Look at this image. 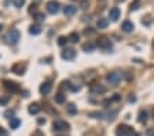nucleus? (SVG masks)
Listing matches in <instances>:
<instances>
[{"label":"nucleus","mask_w":154,"mask_h":136,"mask_svg":"<svg viewBox=\"0 0 154 136\" xmlns=\"http://www.w3.org/2000/svg\"><path fill=\"white\" fill-rule=\"evenodd\" d=\"M131 133H134V129H132L131 126L125 125V124L119 125L117 129H116V136H129Z\"/></svg>","instance_id":"nucleus-1"},{"label":"nucleus","mask_w":154,"mask_h":136,"mask_svg":"<svg viewBox=\"0 0 154 136\" xmlns=\"http://www.w3.org/2000/svg\"><path fill=\"white\" fill-rule=\"evenodd\" d=\"M122 74L120 73V71H110L109 74H107V77H106V80L109 81L112 85H117L120 83V80H121Z\"/></svg>","instance_id":"nucleus-2"},{"label":"nucleus","mask_w":154,"mask_h":136,"mask_svg":"<svg viewBox=\"0 0 154 136\" xmlns=\"http://www.w3.org/2000/svg\"><path fill=\"white\" fill-rule=\"evenodd\" d=\"M52 129L57 131V132H61V131H67L69 129V124L63 120H57L52 124Z\"/></svg>","instance_id":"nucleus-3"},{"label":"nucleus","mask_w":154,"mask_h":136,"mask_svg":"<svg viewBox=\"0 0 154 136\" xmlns=\"http://www.w3.org/2000/svg\"><path fill=\"white\" fill-rule=\"evenodd\" d=\"M19 37H21V33H19V30H17V29L11 30V32L7 35V40H8L10 44H17V43L19 41Z\"/></svg>","instance_id":"nucleus-4"},{"label":"nucleus","mask_w":154,"mask_h":136,"mask_svg":"<svg viewBox=\"0 0 154 136\" xmlns=\"http://www.w3.org/2000/svg\"><path fill=\"white\" fill-rule=\"evenodd\" d=\"M98 45L103 50L112 48V43H110V39L107 37V36H100L99 39H98Z\"/></svg>","instance_id":"nucleus-5"},{"label":"nucleus","mask_w":154,"mask_h":136,"mask_svg":"<svg viewBox=\"0 0 154 136\" xmlns=\"http://www.w3.org/2000/svg\"><path fill=\"white\" fill-rule=\"evenodd\" d=\"M3 84H4V88H6V89H8V91H11V92H18V91H19V85L17 84V83H14V81L4 80Z\"/></svg>","instance_id":"nucleus-6"},{"label":"nucleus","mask_w":154,"mask_h":136,"mask_svg":"<svg viewBox=\"0 0 154 136\" xmlns=\"http://www.w3.org/2000/svg\"><path fill=\"white\" fill-rule=\"evenodd\" d=\"M47 10L50 14H57L58 11H59V3L58 2H55V0H51V2H48L47 3Z\"/></svg>","instance_id":"nucleus-7"},{"label":"nucleus","mask_w":154,"mask_h":136,"mask_svg":"<svg viewBox=\"0 0 154 136\" xmlns=\"http://www.w3.org/2000/svg\"><path fill=\"white\" fill-rule=\"evenodd\" d=\"M25 69H26V65H22V63H15V65L11 68V71L15 73L18 76H22L25 73Z\"/></svg>","instance_id":"nucleus-8"},{"label":"nucleus","mask_w":154,"mask_h":136,"mask_svg":"<svg viewBox=\"0 0 154 136\" xmlns=\"http://www.w3.org/2000/svg\"><path fill=\"white\" fill-rule=\"evenodd\" d=\"M120 15H121V11H120V8H117V7H112L109 11V18L112 21H117L120 18Z\"/></svg>","instance_id":"nucleus-9"},{"label":"nucleus","mask_w":154,"mask_h":136,"mask_svg":"<svg viewBox=\"0 0 154 136\" xmlns=\"http://www.w3.org/2000/svg\"><path fill=\"white\" fill-rule=\"evenodd\" d=\"M90 89L92 94H105L106 92V87L102 84H94V85H91Z\"/></svg>","instance_id":"nucleus-10"},{"label":"nucleus","mask_w":154,"mask_h":136,"mask_svg":"<svg viewBox=\"0 0 154 136\" xmlns=\"http://www.w3.org/2000/svg\"><path fill=\"white\" fill-rule=\"evenodd\" d=\"M74 56H76V51L72 48H66L63 52H62V58L66 59V61H72Z\"/></svg>","instance_id":"nucleus-11"},{"label":"nucleus","mask_w":154,"mask_h":136,"mask_svg":"<svg viewBox=\"0 0 154 136\" xmlns=\"http://www.w3.org/2000/svg\"><path fill=\"white\" fill-rule=\"evenodd\" d=\"M51 89H52V85L50 84V83H44V84H42V87H40V94L48 95L51 92Z\"/></svg>","instance_id":"nucleus-12"},{"label":"nucleus","mask_w":154,"mask_h":136,"mask_svg":"<svg viewBox=\"0 0 154 136\" xmlns=\"http://www.w3.org/2000/svg\"><path fill=\"white\" fill-rule=\"evenodd\" d=\"M122 30H124V32H127V33H129V32H132V30L135 29V26H134V23L131 22V21H124V22H122Z\"/></svg>","instance_id":"nucleus-13"},{"label":"nucleus","mask_w":154,"mask_h":136,"mask_svg":"<svg viewBox=\"0 0 154 136\" xmlns=\"http://www.w3.org/2000/svg\"><path fill=\"white\" fill-rule=\"evenodd\" d=\"M76 11H77V8H76L74 6H72V4H70V6H66V7L63 8V14H65V15H67V17L73 15Z\"/></svg>","instance_id":"nucleus-14"},{"label":"nucleus","mask_w":154,"mask_h":136,"mask_svg":"<svg viewBox=\"0 0 154 136\" xmlns=\"http://www.w3.org/2000/svg\"><path fill=\"white\" fill-rule=\"evenodd\" d=\"M138 121L140 124H144L147 121V110H140L138 114Z\"/></svg>","instance_id":"nucleus-15"},{"label":"nucleus","mask_w":154,"mask_h":136,"mask_svg":"<svg viewBox=\"0 0 154 136\" xmlns=\"http://www.w3.org/2000/svg\"><path fill=\"white\" fill-rule=\"evenodd\" d=\"M40 110H42V107H40L38 103H32L30 106H29V113L30 114H37Z\"/></svg>","instance_id":"nucleus-16"},{"label":"nucleus","mask_w":154,"mask_h":136,"mask_svg":"<svg viewBox=\"0 0 154 136\" xmlns=\"http://www.w3.org/2000/svg\"><path fill=\"white\" fill-rule=\"evenodd\" d=\"M29 32H30V35H40L42 33V28L38 25H32L30 28H29Z\"/></svg>","instance_id":"nucleus-17"},{"label":"nucleus","mask_w":154,"mask_h":136,"mask_svg":"<svg viewBox=\"0 0 154 136\" xmlns=\"http://www.w3.org/2000/svg\"><path fill=\"white\" fill-rule=\"evenodd\" d=\"M107 25H109V21L105 20V18H100V20H98V22H96V26H98L99 29H105V28H107Z\"/></svg>","instance_id":"nucleus-18"},{"label":"nucleus","mask_w":154,"mask_h":136,"mask_svg":"<svg viewBox=\"0 0 154 136\" xmlns=\"http://www.w3.org/2000/svg\"><path fill=\"white\" fill-rule=\"evenodd\" d=\"M79 39H80V36H79V33L77 32H72L70 35H69V37H67V40L70 43H77L79 41Z\"/></svg>","instance_id":"nucleus-19"},{"label":"nucleus","mask_w":154,"mask_h":136,"mask_svg":"<svg viewBox=\"0 0 154 136\" xmlns=\"http://www.w3.org/2000/svg\"><path fill=\"white\" fill-rule=\"evenodd\" d=\"M19 125H21V121H19L18 118H11V120H10V126H11V129H17Z\"/></svg>","instance_id":"nucleus-20"},{"label":"nucleus","mask_w":154,"mask_h":136,"mask_svg":"<svg viewBox=\"0 0 154 136\" xmlns=\"http://www.w3.org/2000/svg\"><path fill=\"white\" fill-rule=\"evenodd\" d=\"M94 48H95V44H94V43H85V44L83 45V50H84L85 52L94 51Z\"/></svg>","instance_id":"nucleus-21"},{"label":"nucleus","mask_w":154,"mask_h":136,"mask_svg":"<svg viewBox=\"0 0 154 136\" xmlns=\"http://www.w3.org/2000/svg\"><path fill=\"white\" fill-rule=\"evenodd\" d=\"M140 7V2L139 0H135V2H132L131 4H129V10L131 11H136Z\"/></svg>","instance_id":"nucleus-22"},{"label":"nucleus","mask_w":154,"mask_h":136,"mask_svg":"<svg viewBox=\"0 0 154 136\" xmlns=\"http://www.w3.org/2000/svg\"><path fill=\"white\" fill-rule=\"evenodd\" d=\"M65 101H66V96H65L63 94H61V92L55 96V102H57V103H59V104H62Z\"/></svg>","instance_id":"nucleus-23"},{"label":"nucleus","mask_w":154,"mask_h":136,"mask_svg":"<svg viewBox=\"0 0 154 136\" xmlns=\"http://www.w3.org/2000/svg\"><path fill=\"white\" fill-rule=\"evenodd\" d=\"M66 109H67V111H69L70 114H77V107L74 106L73 103H69V104H67Z\"/></svg>","instance_id":"nucleus-24"},{"label":"nucleus","mask_w":154,"mask_h":136,"mask_svg":"<svg viewBox=\"0 0 154 136\" xmlns=\"http://www.w3.org/2000/svg\"><path fill=\"white\" fill-rule=\"evenodd\" d=\"M35 20L36 21H44L45 20V15L43 13H35Z\"/></svg>","instance_id":"nucleus-25"},{"label":"nucleus","mask_w":154,"mask_h":136,"mask_svg":"<svg viewBox=\"0 0 154 136\" xmlns=\"http://www.w3.org/2000/svg\"><path fill=\"white\" fill-rule=\"evenodd\" d=\"M13 4L17 8H19V7H22L23 4H25V0H13Z\"/></svg>","instance_id":"nucleus-26"},{"label":"nucleus","mask_w":154,"mask_h":136,"mask_svg":"<svg viewBox=\"0 0 154 136\" xmlns=\"http://www.w3.org/2000/svg\"><path fill=\"white\" fill-rule=\"evenodd\" d=\"M67 41H69V40H67V37H65V36H61V37L58 39V44L59 45H65Z\"/></svg>","instance_id":"nucleus-27"},{"label":"nucleus","mask_w":154,"mask_h":136,"mask_svg":"<svg viewBox=\"0 0 154 136\" xmlns=\"http://www.w3.org/2000/svg\"><path fill=\"white\" fill-rule=\"evenodd\" d=\"M120 99H121V96H120L119 94H114V95H113V98L110 99V101H112V102H119Z\"/></svg>","instance_id":"nucleus-28"},{"label":"nucleus","mask_w":154,"mask_h":136,"mask_svg":"<svg viewBox=\"0 0 154 136\" xmlns=\"http://www.w3.org/2000/svg\"><path fill=\"white\" fill-rule=\"evenodd\" d=\"M8 99H10L8 96H4V98H2V99H0V104H3V106H4V104H7V102H8Z\"/></svg>","instance_id":"nucleus-29"},{"label":"nucleus","mask_w":154,"mask_h":136,"mask_svg":"<svg viewBox=\"0 0 154 136\" xmlns=\"http://www.w3.org/2000/svg\"><path fill=\"white\" fill-rule=\"evenodd\" d=\"M146 135H147V136H154V128H147Z\"/></svg>","instance_id":"nucleus-30"},{"label":"nucleus","mask_w":154,"mask_h":136,"mask_svg":"<svg viewBox=\"0 0 154 136\" xmlns=\"http://www.w3.org/2000/svg\"><path fill=\"white\" fill-rule=\"evenodd\" d=\"M92 33H94L92 28H87V29L84 30V35H87V36H88V35H92Z\"/></svg>","instance_id":"nucleus-31"},{"label":"nucleus","mask_w":154,"mask_h":136,"mask_svg":"<svg viewBox=\"0 0 154 136\" xmlns=\"http://www.w3.org/2000/svg\"><path fill=\"white\" fill-rule=\"evenodd\" d=\"M32 136H44V133H43L40 129H37V131H35V132L32 133Z\"/></svg>","instance_id":"nucleus-32"},{"label":"nucleus","mask_w":154,"mask_h":136,"mask_svg":"<svg viewBox=\"0 0 154 136\" xmlns=\"http://www.w3.org/2000/svg\"><path fill=\"white\" fill-rule=\"evenodd\" d=\"M90 117H98V118H102L103 114L102 113H90Z\"/></svg>","instance_id":"nucleus-33"},{"label":"nucleus","mask_w":154,"mask_h":136,"mask_svg":"<svg viewBox=\"0 0 154 136\" xmlns=\"http://www.w3.org/2000/svg\"><path fill=\"white\" fill-rule=\"evenodd\" d=\"M0 136H8L7 131L4 129V128H2V126H0Z\"/></svg>","instance_id":"nucleus-34"},{"label":"nucleus","mask_w":154,"mask_h":136,"mask_svg":"<svg viewBox=\"0 0 154 136\" xmlns=\"http://www.w3.org/2000/svg\"><path fill=\"white\" fill-rule=\"evenodd\" d=\"M4 116L6 117H13L14 116V110H7L6 113H4Z\"/></svg>","instance_id":"nucleus-35"},{"label":"nucleus","mask_w":154,"mask_h":136,"mask_svg":"<svg viewBox=\"0 0 154 136\" xmlns=\"http://www.w3.org/2000/svg\"><path fill=\"white\" fill-rule=\"evenodd\" d=\"M37 124H38V125H43V124H45V118H38Z\"/></svg>","instance_id":"nucleus-36"},{"label":"nucleus","mask_w":154,"mask_h":136,"mask_svg":"<svg viewBox=\"0 0 154 136\" xmlns=\"http://www.w3.org/2000/svg\"><path fill=\"white\" fill-rule=\"evenodd\" d=\"M135 101H136V98H135L134 95H131V98H129V103H134Z\"/></svg>","instance_id":"nucleus-37"},{"label":"nucleus","mask_w":154,"mask_h":136,"mask_svg":"<svg viewBox=\"0 0 154 136\" xmlns=\"http://www.w3.org/2000/svg\"><path fill=\"white\" fill-rule=\"evenodd\" d=\"M2 29H3V25H2V23H0V32H2Z\"/></svg>","instance_id":"nucleus-38"},{"label":"nucleus","mask_w":154,"mask_h":136,"mask_svg":"<svg viewBox=\"0 0 154 136\" xmlns=\"http://www.w3.org/2000/svg\"><path fill=\"white\" fill-rule=\"evenodd\" d=\"M117 2H125V0H117Z\"/></svg>","instance_id":"nucleus-39"},{"label":"nucleus","mask_w":154,"mask_h":136,"mask_svg":"<svg viewBox=\"0 0 154 136\" xmlns=\"http://www.w3.org/2000/svg\"><path fill=\"white\" fill-rule=\"evenodd\" d=\"M153 48H154V40H153Z\"/></svg>","instance_id":"nucleus-40"},{"label":"nucleus","mask_w":154,"mask_h":136,"mask_svg":"<svg viewBox=\"0 0 154 136\" xmlns=\"http://www.w3.org/2000/svg\"><path fill=\"white\" fill-rule=\"evenodd\" d=\"M153 117H154V109H153Z\"/></svg>","instance_id":"nucleus-41"}]
</instances>
